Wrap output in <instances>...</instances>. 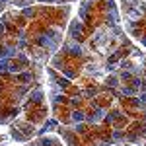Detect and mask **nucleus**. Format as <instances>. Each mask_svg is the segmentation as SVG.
<instances>
[{
  "label": "nucleus",
  "instance_id": "5",
  "mask_svg": "<svg viewBox=\"0 0 146 146\" xmlns=\"http://www.w3.org/2000/svg\"><path fill=\"white\" fill-rule=\"evenodd\" d=\"M51 109L49 101L45 100V90L43 84H37L29 96L25 98L18 117L10 123V136L16 142H29L37 136L45 135L49 127H56V121L51 119Z\"/></svg>",
  "mask_w": 146,
  "mask_h": 146
},
{
  "label": "nucleus",
  "instance_id": "12",
  "mask_svg": "<svg viewBox=\"0 0 146 146\" xmlns=\"http://www.w3.org/2000/svg\"><path fill=\"white\" fill-rule=\"evenodd\" d=\"M138 74H140V78H142V82L146 86V53H142L140 60H138Z\"/></svg>",
  "mask_w": 146,
  "mask_h": 146
},
{
  "label": "nucleus",
  "instance_id": "11",
  "mask_svg": "<svg viewBox=\"0 0 146 146\" xmlns=\"http://www.w3.org/2000/svg\"><path fill=\"white\" fill-rule=\"evenodd\" d=\"M22 146H62V140L55 135H41L29 142H23Z\"/></svg>",
  "mask_w": 146,
  "mask_h": 146
},
{
  "label": "nucleus",
  "instance_id": "3",
  "mask_svg": "<svg viewBox=\"0 0 146 146\" xmlns=\"http://www.w3.org/2000/svg\"><path fill=\"white\" fill-rule=\"evenodd\" d=\"M49 109L58 125L101 123L115 96L98 80H68L49 66Z\"/></svg>",
  "mask_w": 146,
  "mask_h": 146
},
{
  "label": "nucleus",
  "instance_id": "9",
  "mask_svg": "<svg viewBox=\"0 0 146 146\" xmlns=\"http://www.w3.org/2000/svg\"><path fill=\"white\" fill-rule=\"evenodd\" d=\"M123 22L129 35L146 49V0H123Z\"/></svg>",
  "mask_w": 146,
  "mask_h": 146
},
{
  "label": "nucleus",
  "instance_id": "2",
  "mask_svg": "<svg viewBox=\"0 0 146 146\" xmlns=\"http://www.w3.org/2000/svg\"><path fill=\"white\" fill-rule=\"evenodd\" d=\"M70 6L60 4H33L25 8H14L0 16L6 31L14 37L16 45L35 64H45L62 45L66 33Z\"/></svg>",
  "mask_w": 146,
  "mask_h": 146
},
{
  "label": "nucleus",
  "instance_id": "6",
  "mask_svg": "<svg viewBox=\"0 0 146 146\" xmlns=\"http://www.w3.org/2000/svg\"><path fill=\"white\" fill-rule=\"evenodd\" d=\"M41 66L27 72H0V125H10L22 109L25 98L37 84H41Z\"/></svg>",
  "mask_w": 146,
  "mask_h": 146
},
{
  "label": "nucleus",
  "instance_id": "4",
  "mask_svg": "<svg viewBox=\"0 0 146 146\" xmlns=\"http://www.w3.org/2000/svg\"><path fill=\"white\" fill-rule=\"evenodd\" d=\"M111 127L115 144H142L146 142V100L135 96L115 98L105 115Z\"/></svg>",
  "mask_w": 146,
  "mask_h": 146
},
{
  "label": "nucleus",
  "instance_id": "8",
  "mask_svg": "<svg viewBox=\"0 0 146 146\" xmlns=\"http://www.w3.org/2000/svg\"><path fill=\"white\" fill-rule=\"evenodd\" d=\"M35 66L39 64H35L29 56L20 51L14 37L6 31V27L0 22V72L18 74V72H27Z\"/></svg>",
  "mask_w": 146,
  "mask_h": 146
},
{
  "label": "nucleus",
  "instance_id": "10",
  "mask_svg": "<svg viewBox=\"0 0 146 146\" xmlns=\"http://www.w3.org/2000/svg\"><path fill=\"white\" fill-rule=\"evenodd\" d=\"M74 0H0V10H6L8 6H16V8H25V6H33V4H53V6H60V4H68Z\"/></svg>",
  "mask_w": 146,
  "mask_h": 146
},
{
  "label": "nucleus",
  "instance_id": "1",
  "mask_svg": "<svg viewBox=\"0 0 146 146\" xmlns=\"http://www.w3.org/2000/svg\"><path fill=\"white\" fill-rule=\"evenodd\" d=\"M140 53L127 37L115 0H82L68 22L51 68L68 80H103L125 70Z\"/></svg>",
  "mask_w": 146,
  "mask_h": 146
},
{
  "label": "nucleus",
  "instance_id": "7",
  "mask_svg": "<svg viewBox=\"0 0 146 146\" xmlns=\"http://www.w3.org/2000/svg\"><path fill=\"white\" fill-rule=\"evenodd\" d=\"M56 131L64 146H113L111 127L105 123H76L56 125Z\"/></svg>",
  "mask_w": 146,
  "mask_h": 146
},
{
  "label": "nucleus",
  "instance_id": "13",
  "mask_svg": "<svg viewBox=\"0 0 146 146\" xmlns=\"http://www.w3.org/2000/svg\"><path fill=\"white\" fill-rule=\"evenodd\" d=\"M113 146H146V142H142V144H113Z\"/></svg>",
  "mask_w": 146,
  "mask_h": 146
}]
</instances>
